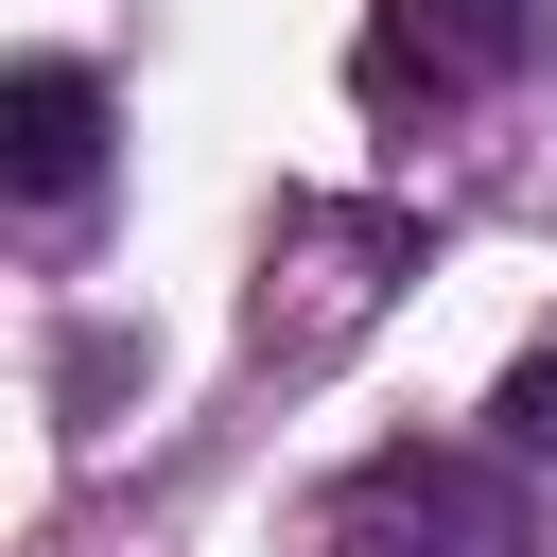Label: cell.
<instances>
[{
	"label": "cell",
	"instance_id": "6da1fadb",
	"mask_svg": "<svg viewBox=\"0 0 557 557\" xmlns=\"http://www.w3.org/2000/svg\"><path fill=\"white\" fill-rule=\"evenodd\" d=\"M522 52H540V0H366L348 87L366 104H487Z\"/></svg>",
	"mask_w": 557,
	"mask_h": 557
},
{
	"label": "cell",
	"instance_id": "7a4b0ae2",
	"mask_svg": "<svg viewBox=\"0 0 557 557\" xmlns=\"http://www.w3.org/2000/svg\"><path fill=\"white\" fill-rule=\"evenodd\" d=\"M0 174H17L35 209H70V191L104 174V87H87L70 52H35V70H0Z\"/></svg>",
	"mask_w": 557,
	"mask_h": 557
},
{
	"label": "cell",
	"instance_id": "3957f363",
	"mask_svg": "<svg viewBox=\"0 0 557 557\" xmlns=\"http://www.w3.org/2000/svg\"><path fill=\"white\" fill-rule=\"evenodd\" d=\"M348 522H400V540H435V557H522V487H487V470H453V453H383V470L348 487Z\"/></svg>",
	"mask_w": 557,
	"mask_h": 557
},
{
	"label": "cell",
	"instance_id": "277c9868",
	"mask_svg": "<svg viewBox=\"0 0 557 557\" xmlns=\"http://www.w3.org/2000/svg\"><path fill=\"white\" fill-rule=\"evenodd\" d=\"M487 418H505V453H522V470H557V348H540V366H505V400H487Z\"/></svg>",
	"mask_w": 557,
	"mask_h": 557
},
{
	"label": "cell",
	"instance_id": "5b68a950",
	"mask_svg": "<svg viewBox=\"0 0 557 557\" xmlns=\"http://www.w3.org/2000/svg\"><path fill=\"white\" fill-rule=\"evenodd\" d=\"M331 557H435V540H400V522H331Z\"/></svg>",
	"mask_w": 557,
	"mask_h": 557
}]
</instances>
